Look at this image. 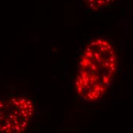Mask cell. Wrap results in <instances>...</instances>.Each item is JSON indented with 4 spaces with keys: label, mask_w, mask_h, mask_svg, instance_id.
Masks as SVG:
<instances>
[{
    "label": "cell",
    "mask_w": 133,
    "mask_h": 133,
    "mask_svg": "<svg viewBox=\"0 0 133 133\" xmlns=\"http://www.w3.org/2000/svg\"><path fill=\"white\" fill-rule=\"evenodd\" d=\"M118 68L113 44L105 38L87 42L77 55L74 90L84 102H95L104 96L115 79Z\"/></svg>",
    "instance_id": "1"
},
{
    "label": "cell",
    "mask_w": 133,
    "mask_h": 133,
    "mask_svg": "<svg viewBox=\"0 0 133 133\" xmlns=\"http://www.w3.org/2000/svg\"><path fill=\"white\" fill-rule=\"evenodd\" d=\"M35 111L34 103L22 95L0 99V133H24Z\"/></svg>",
    "instance_id": "2"
},
{
    "label": "cell",
    "mask_w": 133,
    "mask_h": 133,
    "mask_svg": "<svg viewBox=\"0 0 133 133\" xmlns=\"http://www.w3.org/2000/svg\"><path fill=\"white\" fill-rule=\"evenodd\" d=\"M84 5L93 12H99L111 7L117 0H82Z\"/></svg>",
    "instance_id": "3"
}]
</instances>
